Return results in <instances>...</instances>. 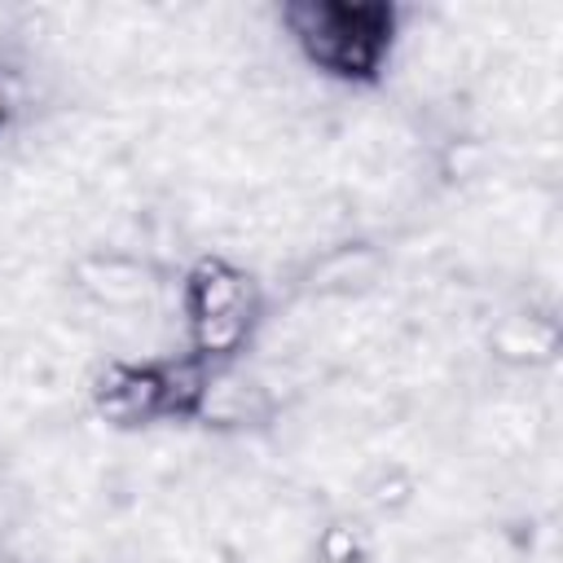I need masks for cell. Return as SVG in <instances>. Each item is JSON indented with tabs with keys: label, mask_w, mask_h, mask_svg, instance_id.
I'll return each instance as SVG.
<instances>
[{
	"label": "cell",
	"mask_w": 563,
	"mask_h": 563,
	"mask_svg": "<svg viewBox=\"0 0 563 563\" xmlns=\"http://www.w3.org/2000/svg\"><path fill=\"white\" fill-rule=\"evenodd\" d=\"M277 413H282L277 391H273L260 374H251L246 361H238V365L211 369L207 396H202V409H198V422H194V427L224 431V435H242V431H264V427H273Z\"/></svg>",
	"instance_id": "obj_6"
},
{
	"label": "cell",
	"mask_w": 563,
	"mask_h": 563,
	"mask_svg": "<svg viewBox=\"0 0 563 563\" xmlns=\"http://www.w3.org/2000/svg\"><path fill=\"white\" fill-rule=\"evenodd\" d=\"M66 286L79 303L110 312V317H132L145 312L158 290H163V268L141 255V251H123V246H88L79 255H70L66 264Z\"/></svg>",
	"instance_id": "obj_4"
},
{
	"label": "cell",
	"mask_w": 563,
	"mask_h": 563,
	"mask_svg": "<svg viewBox=\"0 0 563 563\" xmlns=\"http://www.w3.org/2000/svg\"><path fill=\"white\" fill-rule=\"evenodd\" d=\"M387 273V246L374 238H339L308 260L295 264L290 273V295L295 299H361L374 290Z\"/></svg>",
	"instance_id": "obj_5"
},
{
	"label": "cell",
	"mask_w": 563,
	"mask_h": 563,
	"mask_svg": "<svg viewBox=\"0 0 563 563\" xmlns=\"http://www.w3.org/2000/svg\"><path fill=\"white\" fill-rule=\"evenodd\" d=\"M88 409L114 431L172 427V352L167 356H106L88 374Z\"/></svg>",
	"instance_id": "obj_3"
},
{
	"label": "cell",
	"mask_w": 563,
	"mask_h": 563,
	"mask_svg": "<svg viewBox=\"0 0 563 563\" xmlns=\"http://www.w3.org/2000/svg\"><path fill=\"white\" fill-rule=\"evenodd\" d=\"M559 352V321L550 312H506L488 325V356L506 369H545Z\"/></svg>",
	"instance_id": "obj_7"
},
{
	"label": "cell",
	"mask_w": 563,
	"mask_h": 563,
	"mask_svg": "<svg viewBox=\"0 0 563 563\" xmlns=\"http://www.w3.org/2000/svg\"><path fill=\"white\" fill-rule=\"evenodd\" d=\"M422 484H418V471L409 462H396V457H383L374 462L361 479H356V501L365 515H378V519H396L405 515L413 501H418Z\"/></svg>",
	"instance_id": "obj_8"
},
{
	"label": "cell",
	"mask_w": 563,
	"mask_h": 563,
	"mask_svg": "<svg viewBox=\"0 0 563 563\" xmlns=\"http://www.w3.org/2000/svg\"><path fill=\"white\" fill-rule=\"evenodd\" d=\"M176 308L185 356L202 361L207 369L238 365L251 356L268 325V295L246 264L224 251L194 255L176 277Z\"/></svg>",
	"instance_id": "obj_2"
},
{
	"label": "cell",
	"mask_w": 563,
	"mask_h": 563,
	"mask_svg": "<svg viewBox=\"0 0 563 563\" xmlns=\"http://www.w3.org/2000/svg\"><path fill=\"white\" fill-rule=\"evenodd\" d=\"M405 9L383 0H290L273 22L290 53L339 88H378L405 35Z\"/></svg>",
	"instance_id": "obj_1"
},
{
	"label": "cell",
	"mask_w": 563,
	"mask_h": 563,
	"mask_svg": "<svg viewBox=\"0 0 563 563\" xmlns=\"http://www.w3.org/2000/svg\"><path fill=\"white\" fill-rule=\"evenodd\" d=\"M312 563H374V532L361 515H325L312 532Z\"/></svg>",
	"instance_id": "obj_9"
},
{
	"label": "cell",
	"mask_w": 563,
	"mask_h": 563,
	"mask_svg": "<svg viewBox=\"0 0 563 563\" xmlns=\"http://www.w3.org/2000/svg\"><path fill=\"white\" fill-rule=\"evenodd\" d=\"M0 563H26V559H22V554H18V550H13V545L0 537Z\"/></svg>",
	"instance_id": "obj_11"
},
{
	"label": "cell",
	"mask_w": 563,
	"mask_h": 563,
	"mask_svg": "<svg viewBox=\"0 0 563 563\" xmlns=\"http://www.w3.org/2000/svg\"><path fill=\"white\" fill-rule=\"evenodd\" d=\"M31 106H35L31 70L22 62H13V57L0 53V141L22 128V119L31 114Z\"/></svg>",
	"instance_id": "obj_10"
}]
</instances>
